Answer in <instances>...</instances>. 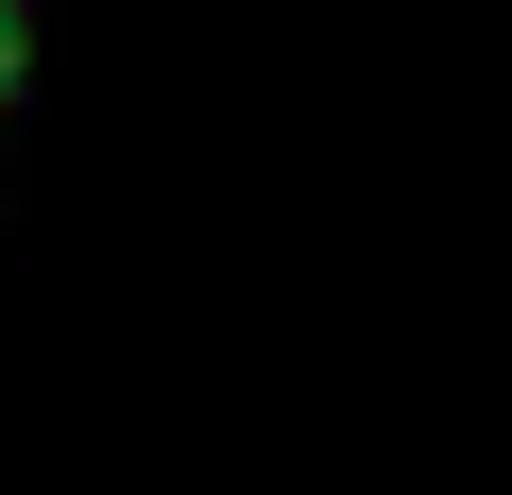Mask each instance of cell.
<instances>
[{"instance_id":"6da1fadb","label":"cell","mask_w":512,"mask_h":495,"mask_svg":"<svg viewBox=\"0 0 512 495\" xmlns=\"http://www.w3.org/2000/svg\"><path fill=\"white\" fill-rule=\"evenodd\" d=\"M35 86V18H0V103H18Z\"/></svg>"}]
</instances>
